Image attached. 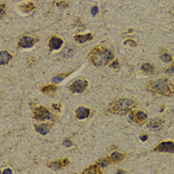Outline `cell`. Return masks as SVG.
<instances>
[{"label":"cell","instance_id":"cb8c5ba5","mask_svg":"<svg viewBox=\"0 0 174 174\" xmlns=\"http://www.w3.org/2000/svg\"><path fill=\"white\" fill-rule=\"evenodd\" d=\"M160 58H161V60L163 62H165V63H169V62L172 61V56L170 54H168L167 52H165V53H163V54H161Z\"/></svg>","mask_w":174,"mask_h":174},{"label":"cell","instance_id":"9c48e42d","mask_svg":"<svg viewBox=\"0 0 174 174\" xmlns=\"http://www.w3.org/2000/svg\"><path fill=\"white\" fill-rule=\"evenodd\" d=\"M70 164V160L65 158V159H60L58 161H50L47 162V166L52 169H61V168L66 167Z\"/></svg>","mask_w":174,"mask_h":174},{"label":"cell","instance_id":"44dd1931","mask_svg":"<svg viewBox=\"0 0 174 174\" xmlns=\"http://www.w3.org/2000/svg\"><path fill=\"white\" fill-rule=\"evenodd\" d=\"M19 7L22 11H24V12H31L32 10L35 9V5L31 2H27V3L20 5Z\"/></svg>","mask_w":174,"mask_h":174},{"label":"cell","instance_id":"f546056e","mask_svg":"<svg viewBox=\"0 0 174 174\" xmlns=\"http://www.w3.org/2000/svg\"><path fill=\"white\" fill-rule=\"evenodd\" d=\"M139 138H140V140H142V141H145L146 139L148 138V136H147L146 133H143V134H141V135H140V137H139Z\"/></svg>","mask_w":174,"mask_h":174},{"label":"cell","instance_id":"5b68a950","mask_svg":"<svg viewBox=\"0 0 174 174\" xmlns=\"http://www.w3.org/2000/svg\"><path fill=\"white\" fill-rule=\"evenodd\" d=\"M88 81L87 80H76L74 83H72L69 86V90L72 92H76V94H81L86 91L88 88Z\"/></svg>","mask_w":174,"mask_h":174},{"label":"cell","instance_id":"4fadbf2b","mask_svg":"<svg viewBox=\"0 0 174 174\" xmlns=\"http://www.w3.org/2000/svg\"><path fill=\"white\" fill-rule=\"evenodd\" d=\"M164 124V119L161 118H155L150 119V121L147 124V126L149 129H160Z\"/></svg>","mask_w":174,"mask_h":174},{"label":"cell","instance_id":"1f68e13d","mask_svg":"<svg viewBox=\"0 0 174 174\" xmlns=\"http://www.w3.org/2000/svg\"><path fill=\"white\" fill-rule=\"evenodd\" d=\"M53 108L57 109V111H60L61 106H60V104H58V103H55V104H53Z\"/></svg>","mask_w":174,"mask_h":174},{"label":"cell","instance_id":"52a82bcc","mask_svg":"<svg viewBox=\"0 0 174 174\" xmlns=\"http://www.w3.org/2000/svg\"><path fill=\"white\" fill-rule=\"evenodd\" d=\"M129 118L133 123H135L137 124H143L147 119V115L142 111H136V112L132 111V112H130Z\"/></svg>","mask_w":174,"mask_h":174},{"label":"cell","instance_id":"603a6c76","mask_svg":"<svg viewBox=\"0 0 174 174\" xmlns=\"http://www.w3.org/2000/svg\"><path fill=\"white\" fill-rule=\"evenodd\" d=\"M111 162H109L108 158V157H104V158H101V159H98V162H97V164L100 166L101 168H106Z\"/></svg>","mask_w":174,"mask_h":174},{"label":"cell","instance_id":"277c9868","mask_svg":"<svg viewBox=\"0 0 174 174\" xmlns=\"http://www.w3.org/2000/svg\"><path fill=\"white\" fill-rule=\"evenodd\" d=\"M33 119L37 120H47L52 119V114L45 107H37L33 109Z\"/></svg>","mask_w":174,"mask_h":174},{"label":"cell","instance_id":"2e32d148","mask_svg":"<svg viewBox=\"0 0 174 174\" xmlns=\"http://www.w3.org/2000/svg\"><path fill=\"white\" fill-rule=\"evenodd\" d=\"M12 59V55L7 51H1L0 53V64L1 65H6V64Z\"/></svg>","mask_w":174,"mask_h":174},{"label":"cell","instance_id":"4dcf8cb0","mask_svg":"<svg viewBox=\"0 0 174 174\" xmlns=\"http://www.w3.org/2000/svg\"><path fill=\"white\" fill-rule=\"evenodd\" d=\"M165 72H166V73H173V72H174V65H172V66L169 67V68H167V69L165 70Z\"/></svg>","mask_w":174,"mask_h":174},{"label":"cell","instance_id":"8fae6325","mask_svg":"<svg viewBox=\"0 0 174 174\" xmlns=\"http://www.w3.org/2000/svg\"><path fill=\"white\" fill-rule=\"evenodd\" d=\"M91 114V109L85 107H80L76 109V113H75V115L78 119H84L89 118Z\"/></svg>","mask_w":174,"mask_h":174},{"label":"cell","instance_id":"ac0fdd59","mask_svg":"<svg viewBox=\"0 0 174 174\" xmlns=\"http://www.w3.org/2000/svg\"><path fill=\"white\" fill-rule=\"evenodd\" d=\"M35 129H36L37 132H39L40 134H47V133L50 131V125L49 124H39V125H35Z\"/></svg>","mask_w":174,"mask_h":174},{"label":"cell","instance_id":"7402d4cb","mask_svg":"<svg viewBox=\"0 0 174 174\" xmlns=\"http://www.w3.org/2000/svg\"><path fill=\"white\" fill-rule=\"evenodd\" d=\"M72 74V72H69V73H67V74H62V75H59V76H56V77H54L53 78V83H55V84H58V83H60V82H62V81L65 79V78H67L69 75H71Z\"/></svg>","mask_w":174,"mask_h":174},{"label":"cell","instance_id":"f1b7e54d","mask_svg":"<svg viewBox=\"0 0 174 174\" xmlns=\"http://www.w3.org/2000/svg\"><path fill=\"white\" fill-rule=\"evenodd\" d=\"M0 10H1V17H4L5 16V5L3 3L1 4V8H0Z\"/></svg>","mask_w":174,"mask_h":174},{"label":"cell","instance_id":"d6986e66","mask_svg":"<svg viewBox=\"0 0 174 174\" xmlns=\"http://www.w3.org/2000/svg\"><path fill=\"white\" fill-rule=\"evenodd\" d=\"M75 52H76V50H75L74 46H67V47L63 50L61 55L64 58H70V57H72L75 54Z\"/></svg>","mask_w":174,"mask_h":174},{"label":"cell","instance_id":"4316f807","mask_svg":"<svg viewBox=\"0 0 174 174\" xmlns=\"http://www.w3.org/2000/svg\"><path fill=\"white\" fill-rule=\"evenodd\" d=\"M124 44H125V45H130V46H132V47H134V46H136V43H135L134 41H132L131 39L126 40V41L124 42Z\"/></svg>","mask_w":174,"mask_h":174},{"label":"cell","instance_id":"484cf974","mask_svg":"<svg viewBox=\"0 0 174 174\" xmlns=\"http://www.w3.org/2000/svg\"><path fill=\"white\" fill-rule=\"evenodd\" d=\"M56 5L59 8H68L69 7V3H67V2H58Z\"/></svg>","mask_w":174,"mask_h":174},{"label":"cell","instance_id":"5bb4252c","mask_svg":"<svg viewBox=\"0 0 174 174\" xmlns=\"http://www.w3.org/2000/svg\"><path fill=\"white\" fill-rule=\"evenodd\" d=\"M140 69L143 72H145L146 74H150V75H154L155 74V67L152 63H143Z\"/></svg>","mask_w":174,"mask_h":174},{"label":"cell","instance_id":"7c38bea8","mask_svg":"<svg viewBox=\"0 0 174 174\" xmlns=\"http://www.w3.org/2000/svg\"><path fill=\"white\" fill-rule=\"evenodd\" d=\"M125 157H126L125 154L121 153L119 151H113L111 153V155H109L108 158L111 163H120Z\"/></svg>","mask_w":174,"mask_h":174},{"label":"cell","instance_id":"ba28073f","mask_svg":"<svg viewBox=\"0 0 174 174\" xmlns=\"http://www.w3.org/2000/svg\"><path fill=\"white\" fill-rule=\"evenodd\" d=\"M38 40L36 38L33 37H28V36H23L20 38L18 41V47L20 48H31L32 46H34L37 43Z\"/></svg>","mask_w":174,"mask_h":174},{"label":"cell","instance_id":"e575fe53","mask_svg":"<svg viewBox=\"0 0 174 174\" xmlns=\"http://www.w3.org/2000/svg\"><path fill=\"white\" fill-rule=\"evenodd\" d=\"M117 173H125V171H124V170H118Z\"/></svg>","mask_w":174,"mask_h":174},{"label":"cell","instance_id":"30bf717a","mask_svg":"<svg viewBox=\"0 0 174 174\" xmlns=\"http://www.w3.org/2000/svg\"><path fill=\"white\" fill-rule=\"evenodd\" d=\"M48 46H49L50 50H58L63 46V40L59 37H56V36L50 37Z\"/></svg>","mask_w":174,"mask_h":174},{"label":"cell","instance_id":"d6a6232c","mask_svg":"<svg viewBox=\"0 0 174 174\" xmlns=\"http://www.w3.org/2000/svg\"><path fill=\"white\" fill-rule=\"evenodd\" d=\"M98 7H94V8L92 9V15H96V14L98 13Z\"/></svg>","mask_w":174,"mask_h":174},{"label":"cell","instance_id":"3957f363","mask_svg":"<svg viewBox=\"0 0 174 174\" xmlns=\"http://www.w3.org/2000/svg\"><path fill=\"white\" fill-rule=\"evenodd\" d=\"M137 103L129 98H120L113 102L109 104L108 112L114 114H126L129 113L133 108L136 107Z\"/></svg>","mask_w":174,"mask_h":174},{"label":"cell","instance_id":"d590c367","mask_svg":"<svg viewBox=\"0 0 174 174\" xmlns=\"http://www.w3.org/2000/svg\"><path fill=\"white\" fill-rule=\"evenodd\" d=\"M164 108H165L164 106H162V107H161V112H162V111H163V109H164Z\"/></svg>","mask_w":174,"mask_h":174},{"label":"cell","instance_id":"83f0119b","mask_svg":"<svg viewBox=\"0 0 174 174\" xmlns=\"http://www.w3.org/2000/svg\"><path fill=\"white\" fill-rule=\"evenodd\" d=\"M119 66V61H114L113 63H112V64H111V67H112V68H113V69L118 68Z\"/></svg>","mask_w":174,"mask_h":174},{"label":"cell","instance_id":"6da1fadb","mask_svg":"<svg viewBox=\"0 0 174 174\" xmlns=\"http://www.w3.org/2000/svg\"><path fill=\"white\" fill-rule=\"evenodd\" d=\"M147 90L154 95L171 97L174 95V85L167 79L150 81L147 84Z\"/></svg>","mask_w":174,"mask_h":174},{"label":"cell","instance_id":"e0dca14e","mask_svg":"<svg viewBox=\"0 0 174 174\" xmlns=\"http://www.w3.org/2000/svg\"><path fill=\"white\" fill-rule=\"evenodd\" d=\"M74 38L79 43H85V42L90 41V40H92V38H94V35L91 34V33L86 34V35H76Z\"/></svg>","mask_w":174,"mask_h":174},{"label":"cell","instance_id":"9a60e30c","mask_svg":"<svg viewBox=\"0 0 174 174\" xmlns=\"http://www.w3.org/2000/svg\"><path fill=\"white\" fill-rule=\"evenodd\" d=\"M100 166L98 164H95V165H91L90 167H88L87 169H85L82 173L83 174H102L103 171L100 169Z\"/></svg>","mask_w":174,"mask_h":174},{"label":"cell","instance_id":"8992f818","mask_svg":"<svg viewBox=\"0 0 174 174\" xmlns=\"http://www.w3.org/2000/svg\"><path fill=\"white\" fill-rule=\"evenodd\" d=\"M154 151L157 152H168V153H174V141H161L154 147Z\"/></svg>","mask_w":174,"mask_h":174},{"label":"cell","instance_id":"d4e9b609","mask_svg":"<svg viewBox=\"0 0 174 174\" xmlns=\"http://www.w3.org/2000/svg\"><path fill=\"white\" fill-rule=\"evenodd\" d=\"M63 145H64V146H66V147H71V146H73V142H72L71 139L66 138L65 140L63 141Z\"/></svg>","mask_w":174,"mask_h":174},{"label":"cell","instance_id":"7a4b0ae2","mask_svg":"<svg viewBox=\"0 0 174 174\" xmlns=\"http://www.w3.org/2000/svg\"><path fill=\"white\" fill-rule=\"evenodd\" d=\"M113 59V54L111 50L103 47H96L89 54V60L94 66L101 67L108 64Z\"/></svg>","mask_w":174,"mask_h":174},{"label":"cell","instance_id":"836d02e7","mask_svg":"<svg viewBox=\"0 0 174 174\" xmlns=\"http://www.w3.org/2000/svg\"><path fill=\"white\" fill-rule=\"evenodd\" d=\"M6 173H12V170H10V169H5V170H3L2 171V174H6Z\"/></svg>","mask_w":174,"mask_h":174},{"label":"cell","instance_id":"ffe728a7","mask_svg":"<svg viewBox=\"0 0 174 174\" xmlns=\"http://www.w3.org/2000/svg\"><path fill=\"white\" fill-rule=\"evenodd\" d=\"M58 90V88L54 85H49V86H44L42 87L41 91L44 92V94H47V95H52L53 92H55Z\"/></svg>","mask_w":174,"mask_h":174}]
</instances>
